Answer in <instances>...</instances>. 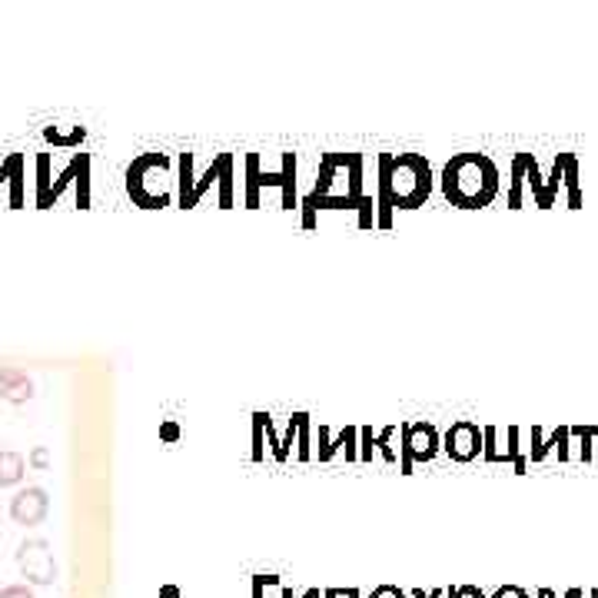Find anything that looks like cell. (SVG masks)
Listing matches in <instances>:
<instances>
[{
  "mask_svg": "<svg viewBox=\"0 0 598 598\" xmlns=\"http://www.w3.org/2000/svg\"><path fill=\"white\" fill-rule=\"evenodd\" d=\"M376 226L389 230L396 210H419L432 197L436 177L422 153H379L376 157Z\"/></svg>",
  "mask_w": 598,
  "mask_h": 598,
  "instance_id": "obj_1",
  "label": "cell"
},
{
  "mask_svg": "<svg viewBox=\"0 0 598 598\" xmlns=\"http://www.w3.org/2000/svg\"><path fill=\"white\" fill-rule=\"evenodd\" d=\"M442 197L459 210H482L499 197L502 173L486 153H456L439 173Z\"/></svg>",
  "mask_w": 598,
  "mask_h": 598,
  "instance_id": "obj_2",
  "label": "cell"
},
{
  "mask_svg": "<svg viewBox=\"0 0 598 598\" xmlns=\"http://www.w3.org/2000/svg\"><path fill=\"white\" fill-rule=\"evenodd\" d=\"M170 153H143L127 167V193L140 210H163L173 203Z\"/></svg>",
  "mask_w": 598,
  "mask_h": 598,
  "instance_id": "obj_3",
  "label": "cell"
},
{
  "mask_svg": "<svg viewBox=\"0 0 598 598\" xmlns=\"http://www.w3.org/2000/svg\"><path fill=\"white\" fill-rule=\"evenodd\" d=\"M313 197H343L359 203L366 197L363 187V153H326L319 160L316 187L309 190Z\"/></svg>",
  "mask_w": 598,
  "mask_h": 598,
  "instance_id": "obj_4",
  "label": "cell"
},
{
  "mask_svg": "<svg viewBox=\"0 0 598 598\" xmlns=\"http://www.w3.org/2000/svg\"><path fill=\"white\" fill-rule=\"evenodd\" d=\"M280 187L283 190V210H299L296 197V153H283V170L266 173L260 163V153H246V190H243V206L256 210L260 206V190Z\"/></svg>",
  "mask_w": 598,
  "mask_h": 598,
  "instance_id": "obj_5",
  "label": "cell"
},
{
  "mask_svg": "<svg viewBox=\"0 0 598 598\" xmlns=\"http://www.w3.org/2000/svg\"><path fill=\"white\" fill-rule=\"evenodd\" d=\"M442 449V436L432 422H402L399 426V472L409 476L416 462H432Z\"/></svg>",
  "mask_w": 598,
  "mask_h": 598,
  "instance_id": "obj_6",
  "label": "cell"
},
{
  "mask_svg": "<svg viewBox=\"0 0 598 598\" xmlns=\"http://www.w3.org/2000/svg\"><path fill=\"white\" fill-rule=\"evenodd\" d=\"M17 569L30 585H50L57 579V562L54 549L47 539H27L17 549Z\"/></svg>",
  "mask_w": 598,
  "mask_h": 598,
  "instance_id": "obj_7",
  "label": "cell"
},
{
  "mask_svg": "<svg viewBox=\"0 0 598 598\" xmlns=\"http://www.w3.org/2000/svg\"><path fill=\"white\" fill-rule=\"evenodd\" d=\"M442 452L452 459V462H472L482 456V426L469 419H459L452 422L446 429V436H442Z\"/></svg>",
  "mask_w": 598,
  "mask_h": 598,
  "instance_id": "obj_8",
  "label": "cell"
},
{
  "mask_svg": "<svg viewBox=\"0 0 598 598\" xmlns=\"http://www.w3.org/2000/svg\"><path fill=\"white\" fill-rule=\"evenodd\" d=\"M47 512H50V496L40 486H27V489H20L14 499H10V519H14L17 525H40L47 519Z\"/></svg>",
  "mask_w": 598,
  "mask_h": 598,
  "instance_id": "obj_9",
  "label": "cell"
},
{
  "mask_svg": "<svg viewBox=\"0 0 598 598\" xmlns=\"http://www.w3.org/2000/svg\"><path fill=\"white\" fill-rule=\"evenodd\" d=\"M562 187H565V206L569 210H582V177L575 153H562Z\"/></svg>",
  "mask_w": 598,
  "mask_h": 598,
  "instance_id": "obj_10",
  "label": "cell"
},
{
  "mask_svg": "<svg viewBox=\"0 0 598 598\" xmlns=\"http://www.w3.org/2000/svg\"><path fill=\"white\" fill-rule=\"evenodd\" d=\"M336 452H343L346 462H356L359 459V426H343L339 432H333V436H329L326 452L319 456V462H329V459L336 456Z\"/></svg>",
  "mask_w": 598,
  "mask_h": 598,
  "instance_id": "obj_11",
  "label": "cell"
},
{
  "mask_svg": "<svg viewBox=\"0 0 598 598\" xmlns=\"http://www.w3.org/2000/svg\"><path fill=\"white\" fill-rule=\"evenodd\" d=\"M0 386H4L7 402H27L34 396V383H30L27 373H20V369H0Z\"/></svg>",
  "mask_w": 598,
  "mask_h": 598,
  "instance_id": "obj_12",
  "label": "cell"
},
{
  "mask_svg": "<svg viewBox=\"0 0 598 598\" xmlns=\"http://www.w3.org/2000/svg\"><path fill=\"white\" fill-rule=\"evenodd\" d=\"M24 160H20V153H14V157H7V163L0 167V183H10V206H20L24 203Z\"/></svg>",
  "mask_w": 598,
  "mask_h": 598,
  "instance_id": "obj_13",
  "label": "cell"
},
{
  "mask_svg": "<svg viewBox=\"0 0 598 598\" xmlns=\"http://www.w3.org/2000/svg\"><path fill=\"white\" fill-rule=\"evenodd\" d=\"M525 157V187L532 190V200L539 210H552V203H549V193H545V177L539 173V163H535L532 153H522Z\"/></svg>",
  "mask_w": 598,
  "mask_h": 598,
  "instance_id": "obj_14",
  "label": "cell"
},
{
  "mask_svg": "<svg viewBox=\"0 0 598 598\" xmlns=\"http://www.w3.org/2000/svg\"><path fill=\"white\" fill-rule=\"evenodd\" d=\"M24 472H27V459L20 456V452H10V449L0 452V486H17V482L24 479Z\"/></svg>",
  "mask_w": 598,
  "mask_h": 598,
  "instance_id": "obj_15",
  "label": "cell"
},
{
  "mask_svg": "<svg viewBox=\"0 0 598 598\" xmlns=\"http://www.w3.org/2000/svg\"><path fill=\"white\" fill-rule=\"evenodd\" d=\"M296 459H313V422H309V412H296Z\"/></svg>",
  "mask_w": 598,
  "mask_h": 598,
  "instance_id": "obj_16",
  "label": "cell"
},
{
  "mask_svg": "<svg viewBox=\"0 0 598 598\" xmlns=\"http://www.w3.org/2000/svg\"><path fill=\"white\" fill-rule=\"evenodd\" d=\"M569 439H572V446H579V459L582 462H592L595 459L598 426H569Z\"/></svg>",
  "mask_w": 598,
  "mask_h": 598,
  "instance_id": "obj_17",
  "label": "cell"
},
{
  "mask_svg": "<svg viewBox=\"0 0 598 598\" xmlns=\"http://www.w3.org/2000/svg\"><path fill=\"white\" fill-rule=\"evenodd\" d=\"M177 170H180V180H177V187H180V206L183 210H190V193H193V153H177Z\"/></svg>",
  "mask_w": 598,
  "mask_h": 598,
  "instance_id": "obj_18",
  "label": "cell"
},
{
  "mask_svg": "<svg viewBox=\"0 0 598 598\" xmlns=\"http://www.w3.org/2000/svg\"><path fill=\"white\" fill-rule=\"evenodd\" d=\"M522 190H525V157H522V153H515V160H512V180H509V197H505L509 210H519V206H522Z\"/></svg>",
  "mask_w": 598,
  "mask_h": 598,
  "instance_id": "obj_19",
  "label": "cell"
},
{
  "mask_svg": "<svg viewBox=\"0 0 598 598\" xmlns=\"http://www.w3.org/2000/svg\"><path fill=\"white\" fill-rule=\"evenodd\" d=\"M233 153H223V167H220V180H216V183H220V200H216V203H220V210H230V206H233Z\"/></svg>",
  "mask_w": 598,
  "mask_h": 598,
  "instance_id": "obj_20",
  "label": "cell"
},
{
  "mask_svg": "<svg viewBox=\"0 0 598 598\" xmlns=\"http://www.w3.org/2000/svg\"><path fill=\"white\" fill-rule=\"evenodd\" d=\"M502 429L499 426H482V459L486 462H505V449L499 446Z\"/></svg>",
  "mask_w": 598,
  "mask_h": 598,
  "instance_id": "obj_21",
  "label": "cell"
},
{
  "mask_svg": "<svg viewBox=\"0 0 598 598\" xmlns=\"http://www.w3.org/2000/svg\"><path fill=\"white\" fill-rule=\"evenodd\" d=\"M220 167H223V153H220V157H216V160L210 163V170L203 173V180H197V183H193V193H190V210H193V206H200L203 193L210 190L216 180H220Z\"/></svg>",
  "mask_w": 598,
  "mask_h": 598,
  "instance_id": "obj_22",
  "label": "cell"
},
{
  "mask_svg": "<svg viewBox=\"0 0 598 598\" xmlns=\"http://www.w3.org/2000/svg\"><path fill=\"white\" fill-rule=\"evenodd\" d=\"M84 160H87V153H77V157L70 160V167H67L64 173H60V180L54 183V187H50V193H47V203H44V206L54 203V200L60 197V193H64V187H67L70 180H77V173H80V167H84Z\"/></svg>",
  "mask_w": 598,
  "mask_h": 598,
  "instance_id": "obj_23",
  "label": "cell"
},
{
  "mask_svg": "<svg viewBox=\"0 0 598 598\" xmlns=\"http://www.w3.org/2000/svg\"><path fill=\"white\" fill-rule=\"evenodd\" d=\"M263 422H266V412H253V446H250V459L253 462H263L266 459V429H263Z\"/></svg>",
  "mask_w": 598,
  "mask_h": 598,
  "instance_id": "obj_24",
  "label": "cell"
},
{
  "mask_svg": "<svg viewBox=\"0 0 598 598\" xmlns=\"http://www.w3.org/2000/svg\"><path fill=\"white\" fill-rule=\"evenodd\" d=\"M399 432V426H386L376 432V452L383 456L386 462H399V452L393 449V436Z\"/></svg>",
  "mask_w": 598,
  "mask_h": 598,
  "instance_id": "obj_25",
  "label": "cell"
},
{
  "mask_svg": "<svg viewBox=\"0 0 598 598\" xmlns=\"http://www.w3.org/2000/svg\"><path fill=\"white\" fill-rule=\"evenodd\" d=\"M37 206L47 203V193H50V153H40L37 157Z\"/></svg>",
  "mask_w": 598,
  "mask_h": 598,
  "instance_id": "obj_26",
  "label": "cell"
},
{
  "mask_svg": "<svg viewBox=\"0 0 598 598\" xmlns=\"http://www.w3.org/2000/svg\"><path fill=\"white\" fill-rule=\"evenodd\" d=\"M74 183H77V206H80V210H87V206H90V157L84 160V167H80Z\"/></svg>",
  "mask_w": 598,
  "mask_h": 598,
  "instance_id": "obj_27",
  "label": "cell"
},
{
  "mask_svg": "<svg viewBox=\"0 0 598 598\" xmlns=\"http://www.w3.org/2000/svg\"><path fill=\"white\" fill-rule=\"evenodd\" d=\"M44 137H47L50 143H60V147H74V143H80V140L87 137V130H84V127H74L70 133H60L57 127H50V130L44 133Z\"/></svg>",
  "mask_w": 598,
  "mask_h": 598,
  "instance_id": "obj_28",
  "label": "cell"
},
{
  "mask_svg": "<svg viewBox=\"0 0 598 598\" xmlns=\"http://www.w3.org/2000/svg\"><path fill=\"white\" fill-rule=\"evenodd\" d=\"M373 456H376V432L373 426H359V459L373 462Z\"/></svg>",
  "mask_w": 598,
  "mask_h": 598,
  "instance_id": "obj_29",
  "label": "cell"
},
{
  "mask_svg": "<svg viewBox=\"0 0 598 598\" xmlns=\"http://www.w3.org/2000/svg\"><path fill=\"white\" fill-rule=\"evenodd\" d=\"M263 429H266V446H270V456L276 459V462H286L283 459V446H280V432H276V426H273V416L266 412V422H263Z\"/></svg>",
  "mask_w": 598,
  "mask_h": 598,
  "instance_id": "obj_30",
  "label": "cell"
},
{
  "mask_svg": "<svg viewBox=\"0 0 598 598\" xmlns=\"http://www.w3.org/2000/svg\"><path fill=\"white\" fill-rule=\"evenodd\" d=\"M555 459H559V462H569V459H572L569 426H555Z\"/></svg>",
  "mask_w": 598,
  "mask_h": 598,
  "instance_id": "obj_31",
  "label": "cell"
},
{
  "mask_svg": "<svg viewBox=\"0 0 598 598\" xmlns=\"http://www.w3.org/2000/svg\"><path fill=\"white\" fill-rule=\"evenodd\" d=\"M559 187H562V153L555 157L549 180H545V193H549V203H552V206H555V200H559Z\"/></svg>",
  "mask_w": 598,
  "mask_h": 598,
  "instance_id": "obj_32",
  "label": "cell"
},
{
  "mask_svg": "<svg viewBox=\"0 0 598 598\" xmlns=\"http://www.w3.org/2000/svg\"><path fill=\"white\" fill-rule=\"evenodd\" d=\"M276 585H283L276 575H256V579H253V598H270V592L276 589Z\"/></svg>",
  "mask_w": 598,
  "mask_h": 598,
  "instance_id": "obj_33",
  "label": "cell"
},
{
  "mask_svg": "<svg viewBox=\"0 0 598 598\" xmlns=\"http://www.w3.org/2000/svg\"><path fill=\"white\" fill-rule=\"evenodd\" d=\"M280 446H283V459L290 462V456H293V446H296V412L290 416V422H286V432L280 436Z\"/></svg>",
  "mask_w": 598,
  "mask_h": 598,
  "instance_id": "obj_34",
  "label": "cell"
},
{
  "mask_svg": "<svg viewBox=\"0 0 598 598\" xmlns=\"http://www.w3.org/2000/svg\"><path fill=\"white\" fill-rule=\"evenodd\" d=\"M446 598H489L479 585H456V589H446Z\"/></svg>",
  "mask_w": 598,
  "mask_h": 598,
  "instance_id": "obj_35",
  "label": "cell"
},
{
  "mask_svg": "<svg viewBox=\"0 0 598 598\" xmlns=\"http://www.w3.org/2000/svg\"><path fill=\"white\" fill-rule=\"evenodd\" d=\"M369 598H409V595L402 592L399 585H376V589L369 592Z\"/></svg>",
  "mask_w": 598,
  "mask_h": 598,
  "instance_id": "obj_36",
  "label": "cell"
},
{
  "mask_svg": "<svg viewBox=\"0 0 598 598\" xmlns=\"http://www.w3.org/2000/svg\"><path fill=\"white\" fill-rule=\"evenodd\" d=\"M27 462H30V466H34V469L44 472V469L50 466V452H47L44 446H37L34 452H30V459H27Z\"/></svg>",
  "mask_w": 598,
  "mask_h": 598,
  "instance_id": "obj_37",
  "label": "cell"
},
{
  "mask_svg": "<svg viewBox=\"0 0 598 598\" xmlns=\"http://www.w3.org/2000/svg\"><path fill=\"white\" fill-rule=\"evenodd\" d=\"M0 598H34V592H30V585H7V589H0Z\"/></svg>",
  "mask_w": 598,
  "mask_h": 598,
  "instance_id": "obj_38",
  "label": "cell"
},
{
  "mask_svg": "<svg viewBox=\"0 0 598 598\" xmlns=\"http://www.w3.org/2000/svg\"><path fill=\"white\" fill-rule=\"evenodd\" d=\"M489 598H529V592L519 589V585H502V589H496Z\"/></svg>",
  "mask_w": 598,
  "mask_h": 598,
  "instance_id": "obj_39",
  "label": "cell"
},
{
  "mask_svg": "<svg viewBox=\"0 0 598 598\" xmlns=\"http://www.w3.org/2000/svg\"><path fill=\"white\" fill-rule=\"evenodd\" d=\"M160 436L167 439V442H177V439H180V426H177V422H163V426H160Z\"/></svg>",
  "mask_w": 598,
  "mask_h": 598,
  "instance_id": "obj_40",
  "label": "cell"
},
{
  "mask_svg": "<svg viewBox=\"0 0 598 598\" xmlns=\"http://www.w3.org/2000/svg\"><path fill=\"white\" fill-rule=\"evenodd\" d=\"M323 598H363V595H359V589H326Z\"/></svg>",
  "mask_w": 598,
  "mask_h": 598,
  "instance_id": "obj_41",
  "label": "cell"
},
{
  "mask_svg": "<svg viewBox=\"0 0 598 598\" xmlns=\"http://www.w3.org/2000/svg\"><path fill=\"white\" fill-rule=\"evenodd\" d=\"M409 598H446V589H436V592H422V589H416Z\"/></svg>",
  "mask_w": 598,
  "mask_h": 598,
  "instance_id": "obj_42",
  "label": "cell"
},
{
  "mask_svg": "<svg viewBox=\"0 0 598 598\" xmlns=\"http://www.w3.org/2000/svg\"><path fill=\"white\" fill-rule=\"evenodd\" d=\"M299 598H323V592H319V589H306Z\"/></svg>",
  "mask_w": 598,
  "mask_h": 598,
  "instance_id": "obj_43",
  "label": "cell"
},
{
  "mask_svg": "<svg viewBox=\"0 0 598 598\" xmlns=\"http://www.w3.org/2000/svg\"><path fill=\"white\" fill-rule=\"evenodd\" d=\"M562 598H585V592H582V589H569Z\"/></svg>",
  "mask_w": 598,
  "mask_h": 598,
  "instance_id": "obj_44",
  "label": "cell"
},
{
  "mask_svg": "<svg viewBox=\"0 0 598 598\" xmlns=\"http://www.w3.org/2000/svg\"><path fill=\"white\" fill-rule=\"evenodd\" d=\"M535 598H559V595H555L552 589H539V595H535Z\"/></svg>",
  "mask_w": 598,
  "mask_h": 598,
  "instance_id": "obj_45",
  "label": "cell"
},
{
  "mask_svg": "<svg viewBox=\"0 0 598 598\" xmlns=\"http://www.w3.org/2000/svg\"><path fill=\"white\" fill-rule=\"evenodd\" d=\"M163 598H180V592L177 589H163Z\"/></svg>",
  "mask_w": 598,
  "mask_h": 598,
  "instance_id": "obj_46",
  "label": "cell"
},
{
  "mask_svg": "<svg viewBox=\"0 0 598 598\" xmlns=\"http://www.w3.org/2000/svg\"><path fill=\"white\" fill-rule=\"evenodd\" d=\"M589 598H598V589H592V592H589Z\"/></svg>",
  "mask_w": 598,
  "mask_h": 598,
  "instance_id": "obj_47",
  "label": "cell"
}]
</instances>
